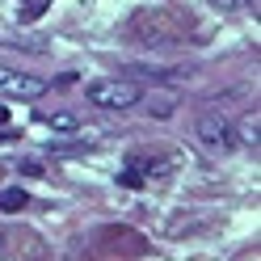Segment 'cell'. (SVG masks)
Returning <instances> with one entry per match:
<instances>
[{
    "instance_id": "ba28073f",
    "label": "cell",
    "mask_w": 261,
    "mask_h": 261,
    "mask_svg": "<svg viewBox=\"0 0 261 261\" xmlns=\"http://www.w3.org/2000/svg\"><path fill=\"white\" fill-rule=\"evenodd\" d=\"M46 9H51V0H25V5L17 9V21H38Z\"/></svg>"
},
{
    "instance_id": "5b68a950",
    "label": "cell",
    "mask_w": 261,
    "mask_h": 261,
    "mask_svg": "<svg viewBox=\"0 0 261 261\" xmlns=\"http://www.w3.org/2000/svg\"><path fill=\"white\" fill-rule=\"evenodd\" d=\"M101 236H106V240H114V244H110L114 253H118V249H122V253H130V257L148 253V240H143L139 232H126V227H106Z\"/></svg>"
},
{
    "instance_id": "9c48e42d",
    "label": "cell",
    "mask_w": 261,
    "mask_h": 261,
    "mask_svg": "<svg viewBox=\"0 0 261 261\" xmlns=\"http://www.w3.org/2000/svg\"><path fill=\"white\" fill-rule=\"evenodd\" d=\"M118 181H122V186H126V190H143V173H139V169H135V165H126V169H122V173H118Z\"/></svg>"
},
{
    "instance_id": "8992f818",
    "label": "cell",
    "mask_w": 261,
    "mask_h": 261,
    "mask_svg": "<svg viewBox=\"0 0 261 261\" xmlns=\"http://www.w3.org/2000/svg\"><path fill=\"white\" fill-rule=\"evenodd\" d=\"M38 122L51 126V130H76V126H80L76 114H46V110H38Z\"/></svg>"
},
{
    "instance_id": "277c9868",
    "label": "cell",
    "mask_w": 261,
    "mask_h": 261,
    "mask_svg": "<svg viewBox=\"0 0 261 261\" xmlns=\"http://www.w3.org/2000/svg\"><path fill=\"white\" fill-rule=\"evenodd\" d=\"M198 135L211 148H232V122H227L219 110H202L198 114Z\"/></svg>"
},
{
    "instance_id": "3957f363",
    "label": "cell",
    "mask_w": 261,
    "mask_h": 261,
    "mask_svg": "<svg viewBox=\"0 0 261 261\" xmlns=\"http://www.w3.org/2000/svg\"><path fill=\"white\" fill-rule=\"evenodd\" d=\"M0 93H5V97H21V101H38V97L46 93V80L42 76L13 72V68H0Z\"/></svg>"
},
{
    "instance_id": "7a4b0ae2",
    "label": "cell",
    "mask_w": 261,
    "mask_h": 261,
    "mask_svg": "<svg viewBox=\"0 0 261 261\" xmlns=\"http://www.w3.org/2000/svg\"><path fill=\"white\" fill-rule=\"evenodd\" d=\"M130 34H143V42H181V21L177 17H169L165 9H143V13H135L130 17Z\"/></svg>"
},
{
    "instance_id": "8fae6325",
    "label": "cell",
    "mask_w": 261,
    "mask_h": 261,
    "mask_svg": "<svg viewBox=\"0 0 261 261\" xmlns=\"http://www.w3.org/2000/svg\"><path fill=\"white\" fill-rule=\"evenodd\" d=\"M21 173H34V177H38V173H42V165H38V160H21Z\"/></svg>"
},
{
    "instance_id": "52a82bcc",
    "label": "cell",
    "mask_w": 261,
    "mask_h": 261,
    "mask_svg": "<svg viewBox=\"0 0 261 261\" xmlns=\"http://www.w3.org/2000/svg\"><path fill=\"white\" fill-rule=\"evenodd\" d=\"M30 198H25V190H17V186H9V190H0V211H21Z\"/></svg>"
},
{
    "instance_id": "7c38bea8",
    "label": "cell",
    "mask_w": 261,
    "mask_h": 261,
    "mask_svg": "<svg viewBox=\"0 0 261 261\" xmlns=\"http://www.w3.org/2000/svg\"><path fill=\"white\" fill-rule=\"evenodd\" d=\"M0 126H9V110L5 106H0Z\"/></svg>"
},
{
    "instance_id": "6da1fadb",
    "label": "cell",
    "mask_w": 261,
    "mask_h": 261,
    "mask_svg": "<svg viewBox=\"0 0 261 261\" xmlns=\"http://www.w3.org/2000/svg\"><path fill=\"white\" fill-rule=\"evenodd\" d=\"M85 97L97 106V110H130V106H139L143 101V89L135 85V80H97V85L85 89Z\"/></svg>"
},
{
    "instance_id": "30bf717a",
    "label": "cell",
    "mask_w": 261,
    "mask_h": 261,
    "mask_svg": "<svg viewBox=\"0 0 261 261\" xmlns=\"http://www.w3.org/2000/svg\"><path fill=\"white\" fill-rule=\"evenodd\" d=\"M219 9H227V13H240V9H249V0H215Z\"/></svg>"
}]
</instances>
